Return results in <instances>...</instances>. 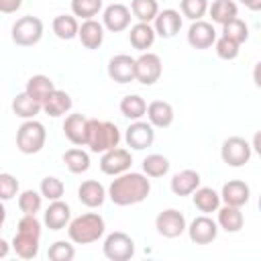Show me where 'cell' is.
I'll use <instances>...</instances> for the list:
<instances>
[{
  "label": "cell",
  "instance_id": "cell-1",
  "mask_svg": "<svg viewBox=\"0 0 261 261\" xmlns=\"http://www.w3.org/2000/svg\"><path fill=\"white\" fill-rule=\"evenodd\" d=\"M149 192H151V181L147 179V175L128 169L120 175H114V179L106 190V196L116 206H135L147 200Z\"/></svg>",
  "mask_w": 261,
  "mask_h": 261
},
{
  "label": "cell",
  "instance_id": "cell-2",
  "mask_svg": "<svg viewBox=\"0 0 261 261\" xmlns=\"http://www.w3.org/2000/svg\"><path fill=\"white\" fill-rule=\"evenodd\" d=\"M39 241H41V222L37 214H24L18 220L16 234L10 243L14 253L22 259H35L39 255Z\"/></svg>",
  "mask_w": 261,
  "mask_h": 261
},
{
  "label": "cell",
  "instance_id": "cell-3",
  "mask_svg": "<svg viewBox=\"0 0 261 261\" xmlns=\"http://www.w3.org/2000/svg\"><path fill=\"white\" fill-rule=\"evenodd\" d=\"M106 230V222L98 212H86L69 220L67 224V237L75 245H90L102 239Z\"/></svg>",
  "mask_w": 261,
  "mask_h": 261
},
{
  "label": "cell",
  "instance_id": "cell-4",
  "mask_svg": "<svg viewBox=\"0 0 261 261\" xmlns=\"http://www.w3.org/2000/svg\"><path fill=\"white\" fill-rule=\"evenodd\" d=\"M120 143V130L110 120H98L88 118V130H86V147H90L92 153H104L108 149L118 147Z\"/></svg>",
  "mask_w": 261,
  "mask_h": 261
},
{
  "label": "cell",
  "instance_id": "cell-5",
  "mask_svg": "<svg viewBox=\"0 0 261 261\" xmlns=\"http://www.w3.org/2000/svg\"><path fill=\"white\" fill-rule=\"evenodd\" d=\"M45 141H47V130L45 126L31 118V120H24L18 130H16V147L20 153L24 155H35L39 153L43 147H45Z\"/></svg>",
  "mask_w": 261,
  "mask_h": 261
},
{
  "label": "cell",
  "instance_id": "cell-6",
  "mask_svg": "<svg viewBox=\"0 0 261 261\" xmlns=\"http://www.w3.org/2000/svg\"><path fill=\"white\" fill-rule=\"evenodd\" d=\"M12 43L18 47H33L43 37V20L39 16H20L10 31Z\"/></svg>",
  "mask_w": 261,
  "mask_h": 261
},
{
  "label": "cell",
  "instance_id": "cell-7",
  "mask_svg": "<svg viewBox=\"0 0 261 261\" xmlns=\"http://www.w3.org/2000/svg\"><path fill=\"white\" fill-rule=\"evenodd\" d=\"M161 73H163V65H161V57L157 53L143 51L135 59V80L139 84L153 86L155 82H159Z\"/></svg>",
  "mask_w": 261,
  "mask_h": 261
},
{
  "label": "cell",
  "instance_id": "cell-8",
  "mask_svg": "<svg viewBox=\"0 0 261 261\" xmlns=\"http://www.w3.org/2000/svg\"><path fill=\"white\" fill-rule=\"evenodd\" d=\"M102 251H104V257L110 261H128L135 255V241L126 232L114 230L104 239Z\"/></svg>",
  "mask_w": 261,
  "mask_h": 261
},
{
  "label": "cell",
  "instance_id": "cell-9",
  "mask_svg": "<svg viewBox=\"0 0 261 261\" xmlns=\"http://www.w3.org/2000/svg\"><path fill=\"white\" fill-rule=\"evenodd\" d=\"M251 155H253V149H251L249 141H245L243 137H228V139H224V143L220 147V157L230 167L247 165Z\"/></svg>",
  "mask_w": 261,
  "mask_h": 261
},
{
  "label": "cell",
  "instance_id": "cell-10",
  "mask_svg": "<svg viewBox=\"0 0 261 261\" xmlns=\"http://www.w3.org/2000/svg\"><path fill=\"white\" fill-rule=\"evenodd\" d=\"M186 216L175 208H165L155 218V228L165 239H177L186 232Z\"/></svg>",
  "mask_w": 261,
  "mask_h": 261
},
{
  "label": "cell",
  "instance_id": "cell-11",
  "mask_svg": "<svg viewBox=\"0 0 261 261\" xmlns=\"http://www.w3.org/2000/svg\"><path fill=\"white\" fill-rule=\"evenodd\" d=\"M130 165H133V155L128 149H122V147L108 149L100 157V171L106 175H112V177L128 171Z\"/></svg>",
  "mask_w": 261,
  "mask_h": 261
},
{
  "label": "cell",
  "instance_id": "cell-12",
  "mask_svg": "<svg viewBox=\"0 0 261 261\" xmlns=\"http://www.w3.org/2000/svg\"><path fill=\"white\" fill-rule=\"evenodd\" d=\"M186 230H188L190 241L196 243V245H210L218 237V224L208 214L196 216L190 222V226H186Z\"/></svg>",
  "mask_w": 261,
  "mask_h": 261
},
{
  "label": "cell",
  "instance_id": "cell-13",
  "mask_svg": "<svg viewBox=\"0 0 261 261\" xmlns=\"http://www.w3.org/2000/svg\"><path fill=\"white\" fill-rule=\"evenodd\" d=\"M124 141H126V145H128L130 149L143 151V149H147V147L153 145V141H155V130H153V126H151L149 122H145V120H133V122L128 124L126 133H124Z\"/></svg>",
  "mask_w": 261,
  "mask_h": 261
},
{
  "label": "cell",
  "instance_id": "cell-14",
  "mask_svg": "<svg viewBox=\"0 0 261 261\" xmlns=\"http://www.w3.org/2000/svg\"><path fill=\"white\" fill-rule=\"evenodd\" d=\"M130 8L120 2H114L106 6L102 12V27L108 29L110 33H122L130 27Z\"/></svg>",
  "mask_w": 261,
  "mask_h": 261
},
{
  "label": "cell",
  "instance_id": "cell-15",
  "mask_svg": "<svg viewBox=\"0 0 261 261\" xmlns=\"http://www.w3.org/2000/svg\"><path fill=\"white\" fill-rule=\"evenodd\" d=\"M108 77L116 84L135 82V57L126 53H118L108 61Z\"/></svg>",
  "mask_w": 261,
  "mask_h": 261
},
{
  "label": "cell",
  "instance_id": "cell-16",
  "mask_svg": "<svg viewBox=\"0 0 261 261\" xmlns=\"http://www.w3.org/2000/svg\"><path fill=\"white\" fill-rule=\"evenodd\" d=\"M216 41V29L212 22L206 20H194L188 29V43L194 49H210Z\"/></svg>",
  "mask_w": 261,
  "mask_h": 261
},
{
  "label": "cell",
  "instance_id": "cell-17",
  "mask_svg": "<svg viewBox=\"0 0 261 261\" xmlns=\"http://www.w3.org/2000/svg\"><path fill=\"white\" fill-rule=\"evenodd\" d=\"M181 14L173 8H165V10H159L155 20H153V29H155V35H159L161 39H173L179 29H181Z\"/></svg>",
  "mask_w": 261,
  "mask_h": 261
},
{
  "label": "cell",
  "instance_id": "cell-18",
  "mask_svg": "<svg viewBox=\"0 0 261 261\" xmlns=\"http://www.w3.org/2000/svg\"><path fill=\"white\" fill-rule=\"evenodd\" d=\"M69 220H71V208L63 200H53L43 214V222L49 230H63L67 228Z\"/></svg>",
  "mask_w": 261,
  "mask_h": 261
},
{
  "label": "cell",
  "instance_id": "cell-19",
  "mask_svg": "<svg viewBox=\"0 0 261 261\" xmlns=\"http://www.w3.org/2000/svg\"><path fill=\"white\" fill-rule=\"evenodd\" d=\"M145 114L153 128H167V126H171V122L175 118L173 106L165 100H153L151 104H147Z\"/></svg>",
  "mask_w": 261,
  "mask_h": 261
},
{
  "label": "cell",
  "instance_id": "cell-20",
  "mask_svg": "<svg viewBox=\"0 0 261 261\" xmlns=\"http://www.w3.org/2000/svg\"><path fill=\"white\" fill-rule=\"evenodd\" d=\"M251 198V188L249 184H245L243 179H230L222 186V192H220V200L228 206H237V208H243Z\"/></svg>",
  "mask_w": 261,
  "mask_h": 261
},
{
  "label": "cell",
  "instance_id": "cell-21",
  "mask_svg": "<svg viewBox=\"0 0 261 261\" xmlns=\"http://www.w3.org/2000/svg\"><path fill=\"white\" fill-rule=\"evenodd\" d=\"M77 200L88 208H100L106 200V188L96 179H86L77 188Z\"/></svg>",
  "mask_w": 261,
  "mask_h": 261
},
{
  "label": "cell",
  "instance_id": "cell-22",
  "mask_svg": "<svg viewBox=\"0 0 261 261\" xmlns=\"http://www.w3.org/2000/svg\"><path fill=\"white\" fill-rule=\"evenodd\" d=\"M86 130H88V118L84 114H69L65 116L63 120V135L65 139L75 145V147H82L86 145Z\"/></svg>",
  "mask_w": 261,
  "mask_h": 261
},
{
  "label": "cell",
  "instance_id": "cell-23",
  "mask_svg": "<svg viewBox=\"0 0 261 261\" xmlns=\"http://www.w3.org/2000/svg\"><path fill=\"white\" fill-rule=\"evenodd\" d=\"M77 39L86 49H98L104 43V27L96 18H88L77 29Z\"/></svg>",
  "mask_w": 261,
  "mask_h": 261
},
{
  "label": "cell",
  "instance_id": "cell-24",
  "mask_svg": "<svg viewBox=\"0 0 261 261\" xmlns=\"http://www.w3.org/2000/svg\"><path fill=\"white\" fill-rule=\"evenodd\" d=\"M200 181L202 179H200V173L198 171H194V169H181V171H177L171 177L169 188H171V192L175 196L184 198V196H192V192L196 188H200Z\"/></svg>",
  "mask_w": 261,
  "mask_h": 261
},
{
  "label": "cell",
  "instance_id": "cell-25",
  "mask_svg": "<svg viewBox=\"0 0 261 261\" xmlns=\"http://www.w3.org/2000/svg\"><path fill=\"white\" fill-rule=\"evenodd\" d=\"M71 96L65 92V90H53L49 94V98L43 102V112L51 118H59V116H65L69 110H71Z\"/></svg>",
  "mask_w": 261,
  "mask_h": 261
},
{
  "label": "cell",
  "instance_id": "cell-26",
  "mask_svg": "<svg viewBox=\"0 0 261 261\" xmlns=\"http://www.w3.org/2000/svg\"><path fill=\"white\" fill-rule=\"evenodd\" d=\"M155 29L151 22H137L130 27V33H128V41L130 45L137 49V51H147L153 43H155Z\"/></svg>",
  "mask_w": 261,
  "mask_h": 261
},
{
  "label": "cell",
  "instance_id": "cell-27",
  "mask_svg": "<svg viewBox=\"0 0 261 261\" xmlns=\"http://www.w3.org/2000/svg\"><path fill=\"white\" fill-rule=\"evenodd\" d=\"M216 212H218V218H216L218 228H222V230H226V232H239V230L243 228V224H245V216H243L241 208L224 204V206L218 208Z\"/></svg>",
  "mask_w": 261,
  "mask_h": 261
},
{
  "label": "cell",
  "instance_id": "cell-28",
  "mask_svg": "<svg viewBox=\"0 0 261 261\" xmlns=\"http://www.w3.org/2000/svg\"><path fill=\"white\" fill-rule=\"evenodd\" d=\"M53 90H55L53 80H51L49 75H43V73H37V75H33V77H29L27 88H24V92H27L31 98H35L41 106H43V102L49 98V94H51Z\"/></svg>",
  "mask_w": 261,
  "mask_h": 261
},
{
  "label": "cell",
  "instance_id": "cell-29",
  "mask_svg": "<svg viewBox=\"0 0 261 261\" xmlns=\"http://www.w3.org/2000/svg\"><path fill=\"white\" fill-rule=\"evenodd\" d=\"M192 200H194V206L204 214L216 212L220 208V194L212 188H196L192 192Z\"/></svg>",
  "mask_w": 261,
  "mask_h": 261
},
{
  "label": "cell",
  "instance_id": "cell-30",
  "mask_svg": "<svg viewBox=\"0 0 261 261\" xmlns=\"http://www.w3.org/2000/svg\"><path fill=\"white\" fill-rule=\"evenodd\" d=\"M208 12L212 16V22L222 27L239 16V6L234 0H214L212 4H208Z\"/></svg>",
  "mask_w": 261,
  "mask_h": 261
},
{
  "label": "cell",
  "instance_id": "cell-31",
  "mask_svg": "<svg viewBox=\"0 0 261 261\" xmlns=\"http://www.w3.org/2000/svg\"><path fill=\"white\" fill-rule=\"evenodd\" d=\"M41 110H43V106H41L35 98H31L27 92H20V94H16V96L12 98V112H14L18 118L31 120V118H35Z\"/></svg>",
  "mask_w": 261,
  "mask_h": 261
},
{
  "label": "cell",
  "instance_id": "cell-32",
  "mask_svg": "<svg viewBox=\"0 0 261 261\" xmlns=\"http://www.w3.org/2000/svg\"><path fill=\"white\" fill-rule=\"evenodd\" d=\"M51 29H53V33H55L57 39H61V41H71V39L77 37L80 24H77V18H75L73 14H59V16L53 18Z\"/></svg>",
  "mask_w": 261,
  "mask_h": 261
},
{
  "label": "cell",
  "instance_id": "cell-33",
  "mask_svg": "<svg viewBox=\"0 0 261 261\" xmlns=\"http://www.w3.org/2000/svg\"><path fill=\"white\" fill-rule=\"evenodd\" d=\"M145 110H147V102L139 94H128L120 100V112L128 120H141L145 116Z\"/></svg>",
  "mask_w": 261,
  "mask_h": 261
},
{
  "label": "cell",
  "instance_id": "cell-34",
  "mask_svg": "<svg viewBox=\"0 0 261 261\" xmlns=\"http://www.w3.org/2000/svg\"><path fill=\"white\" fill-rule=\"evenodd\" d=\"M63 163L71 173H86L90 169V155L84 149H67L63 153Z\"/></svg>",
  "mask_w": 261,
  "mask_h": 261
},
{
  "label": "cell",
  "instance_id": "cell-35",
  "mask_svg": "<svg viewBox=\"0 0 261 261\" xmlns=\"http://www.w3.org/2000/svg\"><path fill=\"white\" fill-rule=\"evenodd\" d=\"M169 171V159L161 153H151L143 159V173L147 177H163Z\"/></svg>",
  "mask_w": 261,
  "mask_h": 261
},
{
  "label": "cell",
  "instance_id": "cell-36",
  "mask_svg": "<svg viewBox=\"0 0 261 261\" xmlns=\"http://www.w3.org/2000/svg\"><path fill=\"white\" fill-rule=\"evenodd\" d=\"M159 12L157 0H130V14L139 22H153Z\"/></svg>",
  "mask_w": 261,
  "mask_h": 261
},
{
  "label": "cell",
  "instance_id": "cell-37",
  "mask_svg": "<svg viewBox=\"0 0 261 261\" xmlns=\"http://www.w3.org/2000/svg\"><path fill=\"white\" fill-rule=\"evenodd\" d=\"M222 37H226V39H230V41L243 45V43L249 39V27H247L245 20H241V18L237 16V18L228 20L226 24H222Z\"/></svg>",
  "mask_w": 261,
  "mask_h": 261
},
{
  "label": "cell",
  "instance_id": "cell-38",
  "mask_svg": "<svg viewBox=\"0 0 261 261\" xmlns=\"http://www.w3.org/2000/svg\"><path fill=\"white\" fill-rule=\"evenodd\" d=\"M102 4L104 0H71V14L88 20L98 16V12L102 10Z\"/></svg>",
  "mask_w": 261,
  "mask_h": 261
},
{
  "label": "cell",
  "instance_id": "cell-39",
  "mask_svg": "<svg viewBox=\"0 0 261 261\" xmlns=\"http://www.w3.org/2000/svg\"><path fill=\"white\" fill-rule=\"evenodd\" d=\"M39 192H41V196H43L45 200L53 202V200H61V196H63V192H65V186H63V181H61L59 177L47 175V177L41 179Z\"/></svg>",
  "mask_w": 261,
  "mask_h": 261
},
{
  "label": "cell",
  "instance_id": "cell-40",
  "mask_svg": "<svg viewBox=\"0 0 261 261\" xmlns=\"http://www.w3.org/2000/svg\"><path fill=\"white\" fill-rule=\"evenodd\" d=\"M43 206V196L41 192H35V190H24L20 192L18 196V208L22 214H37Z\"/></svg>",
  "mask_w": 261,
  "mask_h": 261
},
{
  "label": "cell",
  "instance_id": "cell-41",
  "mask_svg": "<svg viewBox=\"0 0 261 261\" xmlns=\"http://www.w3.org/2000/svg\"><path fill=\"white\" fill-rule=\"evenodd\" d=\"M181 16L194 20H202V16L208 12V0H181L179 2Z\"/></svg>",
  "mask_w": 261,
  "mask_h": 261
},
{
  "label": "cell",
  "instance_id": "cell-42",
  "mask_svg": "<svg viewBox=\"0 0 261 261\" xmlns=\"http://www.w3.org/2000/svg\"><path fill=\"white\" fill-rule=\"evenodd\" d=\"M47 257H49L51 261H71V259L75 257V249H73V245L67 243V241H55V243L49 247Z\"/></svg>",
  "mask_w": 261,
  "mask_h": 261
},
{
  "label": "cell",
  "instance_id": "cell-43",
  "mask_svg": "<svg viewBox=\"0 0 261 261\" xmlns=\"http://www.w3.org/2000/svg\"><path fill=\"white\" fill-rule=\"evenodd\" d=\"M214 45H216V55H218L220 59L232 61V59L239 57V51H241V45H239V43H234V41H230V39H226V37H216Z\"/></svg>",
  "mask_w": 261,
  "mask_h": 261
},
{
  "label": "cell",
  "instance_id": "cell-44",
  "mask_svg": "<svg viewBox=\"0 0 261 261\" xmlns=\"http://www.w3.org/2000/svg\"><path fill=\"white\" fill-rule=\"evenodd\" d=\"M18 194V179L12 173H0V200H12Z\"/></svg>",
  "mask_w": 261,
  "mask_h": 261
},
{
  "label": "cell",
  "instance_id": "cell-45",
  "mask_svg": "<svg viewBox=\"0 0 261 261\" xmlns=\"http://www.w3.org/2000/svg\"><path fill=\"white\" fill-rule=\"evenodd\" d=\"M22 6V0H0V12L2 14H14Z\"/></svg>",
  "mask_w": 261,
  "mask_h": 261
},
{
  "label": "cell",
  "instance_id": "cell-46",
  "mask_svg": "<svg viewBox=\"0 0 261 261\" xmlns=\"http://www.w3.org/2000/svg\"><path fill=\"white\" fill-rule=\"evenodd\" d=\"M241 4H245L249 10H253V12H257V10H261V0H239Z\"/></svg>",
  "mask_w": 261,
  "mask_h": 261
},
{
  "label": "cell",
  "instance_id": "cell-47",
  "mask_svg": "<svg viewBox=\"0 0 261 261\" xmlns=\"http://www.w3.org/2000/svg\"><path fill=\"white\" fill-rule=\"evenodd\" d=\"M8 253H10V243H6V241L0 237V259H4Z\"/></svg>",
  "mask_w": 261,
  "mask_h": 261
},
{
  "label": "cell",
  "instance_id": "cell-48",
  "mask_svg": "<svg viewBox=\"0 0 261 261\" xmlns=\"http://www.w3.org/2000/svg\"><path fill=\"white\" fill-rule=\"evenodd\" d=\"M4 220H6V208H4V204H2V200H0V230H2V226H4Z\"/></svg>",
  "mask_w": 261,
  "mask_h": 261
}]
</instances>
